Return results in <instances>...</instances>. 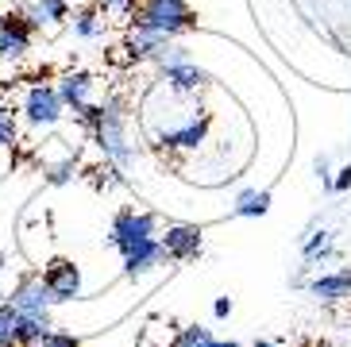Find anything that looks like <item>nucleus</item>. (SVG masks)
<instances>
[{
	"mask_svg": "<svg viewBox=\"0 0 351 347\" xmlns=\"http://www.w3.org/2000/svg\"><path fill=\"white\" fill-rule=\"evenodd\" d=\"M77 120L93 132L101 154L116 166V170H128V166L139 158V147L132 143V132H128V112L116 97L104 101V104H85L82 112H77Z\"/></svg>",
	"mask_w": 351,
	"mask_h": 347,
	"instance_id": "1",
	"label": "nucleus"
},
{
	"mask_svg": "<svg viewBox=\"0 0 351 347\" xmlns=\"http://www.w3.org/2000/svg\"><path fill=\"white\" fill-rule=\"evenodd\" d=\"M132 23L143 31H155V35L174 39L182 31L197 27V12L189 8V0H139Z\"/></svg>",
	"mask_w": 351,
	"mask_h": 347,
	"instance_id": "2",
	"label": "nucleus"
},
{
	"mask_svg": "<svg viewBox=\"0 0 351 347\" xmlns=\"http://www.w3.org/2000/svg\"><path fill=\"white\" fill-rule=\"evenodd\" d=\"M205 135H208V116L201 112V108H193L189 116L158 128L155 143L162 147V151H197V147L205 143Z\"/></svg>",
	"mask_w": 351,
	"mask_h": 347,
	"instance_id": "3",
	"label": "nucleus"
},
{
	"mask_svg": "<svg viewBox=\"0 0 351 347\" xmlns=\"http://www.w3.org/2000/svg\"><path fill=\"white\" fill-rule=\"evenodd\" d=\"M158 235V216L155 213H135V208H120L108 228V243L116 251H128V247L143 243V239H155Z\"/></svg>",
	"mask_w": 351,
	"mask_h": 347,
	"instance_id": "4",
	"label": "nucleus"
},
{
	"mask_svg": "<svg viewBox=\"0 0 351 347\" xmlns=\"http://www.w3.org/2000/svg\"><path fill=\"white\" fill-rule=\"evenodd\" d=\"M62 112H66V104L54 85H32V89L23 93V120L32 123L35 132L54 128V123L62 120Z\"/></svg>",
	"mask_w": 351,
	"mask_h": 347,
	"instance_id": "5",
	"label": "nucleus"
},
{
	"mask_svg": "<svg viewBox=\"0 0 351 347\" xmlns=\"http://www.w3.org/2000/svg\"><path fill=\"white\" fill-rule=\"evenodd\" d=\"M32 35H35V27L27 23L23 12H8V16H0V62L27 58V51H32Z\"/></svg>",
	"mask_w": 351,
	"mask_h": 347,
	"instance_id": "6",
	"label": "nucleus"
},
{
	"mask_svg": "<svg viewBox=\"0 0 351 347\" xmlns=\"http://www.w3.org/2000/svg\"><path fill=\"white\" fill-rule=\"evenodd\" d=\"M8 305L16 309L20 317H43V313H51L54 297H51V289H47V282H43V274H27V278L16 282Z\"/></svg>",
	"mask_w": 351,
	"mask_h": 347,
	"instance_id": "7",
	"label": "nucleus"
},
{
	"mask_svg": "<svg viewBox=\"0 0 351 347\" xmlns=\"http://www.w3.org/2000/svg\"><path fill=\"white\" fill-rule=\"evenodd\" d=\"M158 243H162V251H166L170 263H189V259L201 255L205 232H201L197 224H170L162 235H158Z\"/></svg>",
	"mask_w": 351,
	"mask_h": 347,
	"instance_id": "8",
	"label": "nucleus"
},
{
	"mask_svg": "<svg viewBox=\"0 0 351 347\" xmlns=\"http://www.w3.org/2000/svg\"><path fill=\"white\" fill-rule=\"evenodd\" d=\"M43 282L51 289L54 305H58V301H73V297L82 294V270H77V263H70V259H54V263L43 270Z\"/></svg>",
	"mask_w": 351,
	"mask_h": 347,
	"instance_id": "9",
	"label": "nucleus"
},
{
	"mask_svg": "<svg viewBox=\"0 0 351 347\" xmlns=\"http://www.w3.org/2000/svg\"><path fill=\"white\" fill-rule=\"evenodd\" d=\"M120 255H124V274L128 278H147V274H155V270L166 266V251H162V243H158V235L128 247V251H120Z\"/></svg>",
	"mask_w": 351,
	"mask_h": 347,
	"instance_id": "10",
	"label": "nucleus"
},
{
	"mask_svg": "<svg viewBox=\"0 0 351 347\" xmlns=\"http://www.w3.org/2000/svg\"><path fill=\"white\" fill-rule=\"evenodd\" d=\"M305 289H309V297H313V301H320V305H340V301H348V297H351V270H348V266H340V270L317 274L313 282H305Z\"/></svg>",
	"mask_w": 351,
	"mask_h": 347,
	"instance_id": "11",
	"label": "nucleus"
},
{
	"mask_svg": "<svg viewBox=\"0 0 351 347\" xmlns=\"http://www.w3.org/2000/svg\"><path fill=\"white\" fill-rule=\"evenodd\" d=\"M93 73H85V70H70L62 77V82L54 85L58 89V97H62V104L66 108H73V112H82L85 104L93 101Z\"/></svg>",
	"mask_w": 351,
	"mask_h": 347,
	"instance_id": "12",
	"label": "nucleus"
},
{
	"mask_svg": "<svg viewBox=\"0 0 351 347\" xmlns=\"http://www.w3.org/2000/svg\"><path fill=\"white\" fill-rule=\"evenodd\" d=\"M208 73L201 70V66H193V62H186V66H174V70H162V85L174 97H193L197 89H205Z\"/></svg>",
	"mask_w": 351,
	"mask_h": 347,
	"instance_id": "13",
	"label": "nucleus"
},
{
	"mask_svg": "<svg viewBox=\"0 0 351 347\" xmlns=\"http://www.w3.org/2000/svg\"><path fill=\"white\" fill-rule=\"evenodd\" d=\"M23 16L32 27H58L62 20H70V4L66 0H27Z\"/></svg>",
	"mask_w": 351,
	"mask_h": 347,
	"instance_id": "14",
	"label": "nucleus"
},
{
	"mask_svg": "<svg viewBox=\"0 0 351 347\" xmlns=\"http://www.w3.org/2000/svg\"><path fill=\"white\" fill-rule=\"evenodd\" d=\"M166 35H155V31H143V27H132V35H128L124 51L132 62H155V54L166 47Z\"/></svg>",
	"mask_w": 351,
	"mask_h": 347,
	"instance_id": "15",
	"label": "nucleus"
},
{
	"mask_svg": "<svg viewBox=\"0 0 351 347\" xmlns=\"http://www.w3.org/2000/svg\"><path fill=\"white\" fill-rule=\"evenodd\" d=\"M270 213V193L267 189H243L232 204V216H267Z\"/></svg>",
	"mask_w": 351,
	"mask_h": 347,
	"instance_id": "16",
	"label": "nucleus"
},
{
	"mask_svg": "<svg viewBox=\"0 0 351 347\" xmlns=\"http://www.w3.org/2000/svg\"><path fill=\"white\" fill-rule=\"evenodd\" d=\"M51 332H54L51 313H43V317H20V347H39Z\"/></svg>",
	"mask_w": 351,
	"mask_h": 347,
	"instance_id": "17",
	"label": "nucleus"
},
{
	"mask_svg": "<svg viewBox=\"0 0 351 347\" xmlns=\"http://www.w3.org/2000/svg\"><path fill=\"white\" fill-rule=\"evenodd\" d=\"M73 35H77V39H101V35H104V20H101V12H97V8H82V12H73Z\"/></svg>",
	"mask_w": 351,
	"mask_h": 347,
	"instance_id": "18",
	"label": "nucleus"
},
{
	"mask_svg": "<svg viewBox=\"0 0 351 347\" xmlns=\"http://www.w3.org/2000/svg\"><path fill=\"white\" fill-rule=\"evenodd\" d=\"M0 347H20V313L8 301L0 305Z\"/></svg>",
	"mask_w": 351,
	"mask_h": 347,
	"instance_id": "19",
	"label": "nucleus"
},
{
	"mask_svg": "<svg viewBox=\"0 0 351 347\" xmlns=\"http://www.w3.org/2000/svg\"><path fill=\"white\" fill-rule=\"evenodd\" d=\"M213 332H208V328H201V324H186L182 328V332H178L174 339H170V344L166 347H213Z\"/></svg>",
	"mask_w": 351,
	"mask_h": 347,
	"instance_id": "20",
	"label": "nucleus"
},
{
	"mask_svg": "<svg viewBox=\"0 0 351 347\" xmlns=\"http://www.w3.org/2000/svg\"><path fill=\"white\" fill-rule=\"evenodd\" d=\"M186 62H193V54H189L186 47H170V43H166L162 51L155 54V66H158V70H174V66H186Z\"/></svg>",
	"mask_w": 351,
	"mask_h": 347,
	"instance_id": "21",
	"label": "nucleus"
},
{
	"mask_svg": "<svg viewBox=\"0 0 351 347\" xmlns=\"http://www.w3.org/2000/svg\"><path fill=\"white\" fill-rule=\"evenodd\" d=\"M97 8H101V16H112V20H132L139 0H97Z\"/></svg>",
	"mask_w": 351,
	"mask_h": 347,
	"instance_id": "22",
	"label": "nucleus"
},
{
	"mask_svg": "<svg viewBox=\"0 0 351 347\" xmlns=\"http://www.w3.org/2000/svg\"><path fill=\"white\" fill-rule=\"evenodd\" d=\"M20 143V128H16V116L8 108H0V147H16Z\"/></svg>",
	"mask_w": 351,
	"mask_h": 347,
	"instance_id": "23",
	"label": "nucleus"
},
{
	"mask_svg": "<svg viewBox=\"0 0 351 347\" xmlns=\"http://www.w3.org/2000/svg\"><path fill=\"white\" fill-rule=\"evenodd\" d=\"M73 170H77V163H73V158H66V163H58V166H51V170H47V182H51V185H66L73 178Z\"/></svg>",
	"mask_w": 351,
	"mask_h": 347,
	"instance_id": "24",
	"label": "nucleus"
},
{
	"mask_svg": "<svg viewBox=\"0 0 351 347\" xmlns=\"http://www.w3.org/2000/svg\"><path fill=\"white\" fill-rule=\"evenodd\" d=\"M39 347H82V339L73 336V332H51Z\"/></svg>",
	"mask_w": 351,
	"mask_h": 347,
	"instance_id": "25",
	"label": "nucleus"
},
{
	"mask_svg": "<svg viewBox=\"0 0 351 347\" xmlns=\"http://www.w3.org/2000/svg\"><path fill=\"white\" fill-rule=\"evenodd\" d=\"M313 170H317V182L324 185V189H332V178H336V174H332V166H328V158H324V154L313 163Z\"/></svg>",
	"mask_w": 351,
	"mask_h": 347,
	"instance_id": "26",
	"label": "nucleus"
},
{
	"mask_svg": "<svg viewBox=\"0 0 351 347\" xmlns=\"http://www.w3.org/2000/svg\"><path fill=\"white\" fill-rule=\"evenodd\" d=\"M348 189H351V163L340 166L336 178H332V193H348Z\"/></svg>",
	"mask_w": 351,
	"mask_h": 347,
	"instance_id": "27",
	"label": "nucleus"
},
{
	"mask_svg": "<svg viewBox=\"0 0 351 347\" xmlns=\"http://www.w3.org/2000/svg\"><path fill=\"white\" fill-rule=\"evenodd\" d=\"M213 313H217L220 320L232 317V297H217V301H213Z\"/></svg>",
	"mask_w": 351,
	"mask_h": 347,
	"instance_id": "28",
	"label": "nucleus"
},
{
	"mask_svg": "<svg viewBox=\"0 0 351 347\" xmlns=\"http://www.w3.org/2000/svg\"><path fill=\"white\" fill-rule=\"evenodd\" d=\"M251 347H286V344H278V339H255Z\"/></svg>",
	"mask_w": 351,
	"mask_h": 347,
	"instance_id": "29",
	"label": "nucleus"
},
{
	"mask_svg": "<svg viewBox=\"0 0 351 347\" xmlns=\"http://www.w3.org/2000/svg\"><path fill=\"white\" fill-rule=\"evenodd\" d=\"M213 347H239L236 339H213Z\"/></svg>",
	"mask_w": 351,
	"mask_h": 347,
	"instance_id": "30",
	"label": "nucleus"
},
{
	"mask_svg": "<svg viewBox=\"0 0 351 347\" xmlns=\"http://www.w3.org/2000/svg\"><path fill=\"white\" fill-rule=\"evenodd\" d=\"M0 266H4V251H0Z\"/></svg>",
	"mask_w": 351,
	"mask_h": 347,
	"instance_id": "31",
	"label": "nucleus"
}]
</instances>
